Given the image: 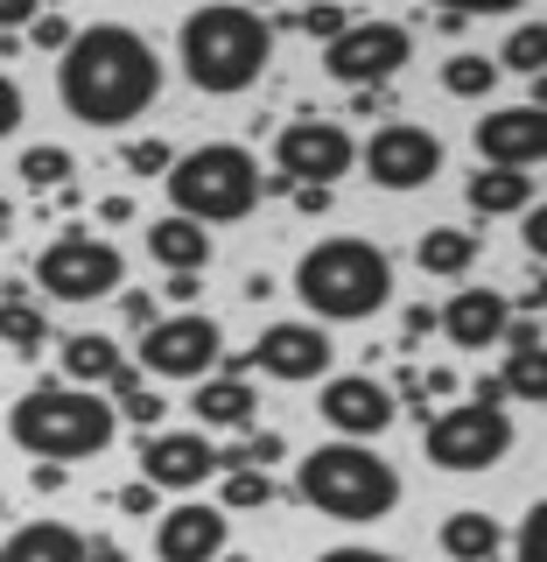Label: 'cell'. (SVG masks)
<instances>
[{"instance_id":"cell-1","label":"cell","mask_w":547,"mask_h":562,"mask_svg":"<svg viewBox=\"0 0 547 562\" xmlns=\"http://www.w3.org/2000/svg\"><path fill=\"white\" fill-rule=\"evenodd\" d=\"M57 99L78 127L119 134L127 120H140L162 99V57H155V43L127 22L78 29L57 57Z\"/></svg>"},{"instance_id":"cell-2","label":"cell","mask_w":547,"mask_h":562,"mask_svg":"<svg viewBox=\"0 0 547 562\" xmlns=\"http://www.w3.org/2000/svg\"><path fill=\"white\" fill-rule=\"evenodd\" d=\"M175 57H183V78L197 85L204 99H239V92H253V85L267 78V64H274V22L260 8L218 0V8L183 14Z\"/></svg>"},{"instance_id":"cell-3","label":"cell","mask_w":547,"mask_h":562,"mask_svg":"<svg viewBox=\"0 0 547 562\" xmlns=\"http://www.w3.org/2000/svg\"><path fill=\"white\" fill-rule=\"evenodd\" d=\"M295 295H303L309 324H365L394 303V260H386V246L358 233L316 239L295 260Z\"/></svg>"},{"instance_id":"cell-4","label":"cell","mask_w":547,"mask_h":562,"mask_svg":"<svg viewBox=\"0 0 547 562\" xmlns=\"http://www.w3.org/2000/svg\"><path fill=\"white\" fill-rule=\"evenodd\" d=\"M8 436H14V450L35 457V464H84V457L113 450L119 422L105 408V394H92V386L43 380L8 408Z\"/></svg>"},{"instance_id":"cell-5","label":"cell","mask_w":547,"mask_h":562,"mask_svg":"<svg viewBox=\"0 0 547 562\" xmlns=\"http://www.w3.org/2000/svg\"><path fill=\"white\" fill-rule=\"evenodd\" d=\"M295 492H303V506H316L323 520H344V527H373L400 506V471L386 464L379 450L365 443H316L303 457V471H295Z\"/></svg>"},{"instance_id":"cell-6","label":"cell","mask_w":547,"mask_h":562,"mask_svg":"<svg viewBox=\"0 0 547 562\" xmlns=\"http://www.w3.org/2000/svg\"><path fill=\"white\" fill-rule=\"evenodd\" d=\"M169 204H175V218H190V225H239L246 211L260 204V162H253V148H239V140H204V148H190V155H175L169 162Z\"/></svg>"},{"instance_id":"cell-7","label":"cell","mask_w":547,"mask_h":562,"mask_svg":"<svg viewBox=\"0 0 547 562\" xmlns=\"http://www.w3.org/2000/svg\"><path fill=\"white\" fill-rule=\"evenodd\" d=\"M119 281H127V254L113 239L64 233L57 246L35 254V289L49 303H105V295H119Z\"/></svg>"},{"instance_id":"cell-8","label":"cell","mask_w":547,"mask_h":562,"mask_svg":"<svg viewBox=\"0 0 547 562\" xmlns=\"http://www.w3.org/2000/svg\"><path fill=\"white\" fill-rule=\"evenodd\" d=\"M421 450H429L435 471H456V479L491 471V464H505V450H513V415H505V408H478V401H456V408L429 415Z\"/></svg>"},{"instance_id":"cell-9","label":"cell","mask_w":547,"mask_h":562,"mask_svg":"<svg viewBox=\"0 0 547 562\" xmlns=\"http://www.w3.org/2000/svg\"><path fill=\"white\" fill-rule=\"evenodd\" d=\"M330 359H338V338H330L323 324H309V316H281L253 338V351H239V359H218L225 373H267V380H330Z\"/></svg>"},{"instance_id":"cell-10","label":"cell","mask_w":547,"mask_h":562,"mask_svg":"<svg viewBox=\"0 0 547 562\" xmlns=\"http://www.w3.org/2000/svg\"><path fill=\"white\" fill-rule=\"evenodd\" d=\"M358 169V140H351V127H338V120H288V127L274 134V176L281 183H309V190H330L344 183V176Z\"/></svg>"},{"instance_id":"cell-11","label":"cell","mask_w":547,"mask_h":562,"mask_svg":"<svg viewBox=\"0 0 547 562\" xmlns=\"http://www.w3.org/2000/svg\"><path fill=\"white\" fill-rule=\"evenodd\" d=\"M414 57V29L408 22H351L338 43H323V70L351 92H379L386 78H400Z\"/></svg>"},{"instance_id":"cell-12","label":"cell","mask_w":547,"mask_h":562,"mask_svg":"<svg viewBox=\"0 0 547 562\" xmlns=\"http://www.w3.org/2000/svg\"><path fill=\"white\" fill-rule=\"evenodd\" d=\"M225 359V330L218 316L204 310H183V316H162L155 330H140V366L155 380H210Z\"/></svg>"},{"instance_id":"cell-13","label":"cell","mask_w":547,"mask_h":562,"mask_svg":"<svg viewBox=\"0 0 547 562\" xmlns=\"http://www.w3.org/2000/svg\"><path fill=\"white\" fill-rule=\"evenodd\" d=\"M435 169H443V140L429 127H414V120H386V127L365 140V176H373L379 190H429Z\"/></svg>"},{"instance_id":"cell-14","label":"cell","mask_w":547,"mask_h":562,"mask_svg":"<svg viewBox=\"0 0 547 562\" xmlns=\"http://www.w3.org/2000/svg\"><path fill=\"white\" fill-rule=\"evenodd\" d=\"M316 408H323V422L338 429V443H373V436H386L400 422L394 386L373 380V373H330L323 394H316Z\"/></svg>"},{"instance_id":"cell-15","label":"cell","mask_w":547,"mask_h":562,"mask_svg":"<svg viewBox=\"0 0 547 562\" xmlns=\"http://www.w3.org/2000/svg\"><path fill=\"white\" fill-rule=\"evenodd\" d=\"M218 479V443L204 429H162L140 443V485L155 492H197Z\"/></svg>"},{"instance_id":"cell-16","label":"cell","mask_w":547,"mask_h":562,"mask_svg":"<svg viewBox=\"0 0 547 562\" xmlns=\"http://www.w3.org/2000/svg\"><path fill=\"white\" fill-rule=\"evenodd\" d=\"M478 155H485V169H520V176H534L540 155H547V120H540V105H499V113H485V120H478Z\"/></svg>"},{"instance_id":"cell-17","label":"cell","mask_w":547,"mask_h":562,"mask_svg":"<svg viewBox=\"0 0 547 562\" xmlns=\"http://www.w3.org/2000/svg\"><path fill=\"white\" fill-rule=\"evenodd\" d=\"M225 535H232L225 506H169L162 527H155V555L162 562H218Z\"/></svg>"},{"instance_id":"cell-18","label":"cell","mask_w":547,"mask_h":562,"mask_svg":"<svg viewBox=\"0 0 547 562\" xmlns=\"http://www.w3.org/2000/svg\"><path fill=\"white\" fill-rule=\"evenodd\" d=\"M505 316H513V303H505L499 289H456L443 310H435V330L456 345V351H485V345H499V330H505Z\"/></svg>"},{"instance_id":"cell-19","label":"cell","mask_w":547,"mask_h":562,"mask_svg":"<svg viewBox=\"0 0 547 562\" xmlns=\"http://www.w3.org/2000/svg\"><path fill=\"white\" fill-rule=\"evenodd\" d=\"M190 408H197V422H210V429H253L260 394H253L246 373H210V380H197Z\"/></svg>"},{"instance_id":"cell-20","label":"cell","mask_w":547,"mask_h":562,"mask_svg":"<svg viewBox=\"0 0 547 562\" xmlns=\"http://www.w3.org/2000/svg\"><path fill=\"white\" fill-rule=\"evenodd\" d=\"M148 260H155V268H169V274H204L210 268V233L169 211V218L148 225Z\"/></svg>"},{"instance_id":"cell-21","label":"cell","mask_w":547,"mask_h":562,"mask_svg":"<svg viewBox=\"0 0 547 562\" xmlns=\"http://www.w3.org/2000/svg\"><path fill=\"white\" fill-rule=\"evenodd\" d=\"M0 562H84V535L70 520H29L8 535Z\"/></svg>"},{"instance_id":"cell-22","label":"cell","mask_w":547,"mask_h":562,"mask_svg":"<svg viewBox=\"0 0 547 562\" xmlns=\"http://www.w3.org/2000/svg\"><path fill=\"white\" fill-rule=\"evenodd\" d=\"M119 345L113 338H99V330H78V338H64V351H57V380L64 386H105L119 373Z\"/></svg>"},{"instance_id":"cell-23","label":"cell","mask_w":547,"mask_h":562,"mask_svg":"<svg viewBox=\"0 0 547 562\" xmlns=\"http://www.w3.org/2000/svg\"><path fill=\"white\" fill-rule=\"evenodd\" d=\"M505 549V527L499 514H485V506H464V514L443 520V555L449 562H499Z\"/></svg>"},{"instance_id":"cell-24","label":"cell","mask_w":547,"mask_h":562,"mask_svg":"<svg viewBox=\"0 0 547 562\" xmlns=\"http://www.w3.org/2000/svg\"><path fill=\"white\" fill-rule=\"evenodd\" d=\"M414 260H421V274L456 281V274L478 268V233H470V225H429L421 246H414Z\"/></svg>"},{"instance_id":"cell-25","label":"cell","mask_w":547,"mask_h":562,"mask_svg":"<svg viewBox=\"0 0 547 562\" xmlns=\"http://www.w3.org/2000/svg\"><path fill=\"white\" fill-rule=\"evenodd\" d=\"M464 204L478 211V218H513V211L534 204V176H520V169H478L464 183Z\"/></svg>"},{"instance_id":"cell-26","label":"cell","mask_w":547,"mask_h":562,"mask_svg":"<svg viewBox=\"0 0 547 562\" xmlns=\"http://www.w3.org/2000/svg\"><path fill=\"white\" fill-rule=\"evenodd\" d=\"M105 386H113V401H105V408H113V422H134V429H155V422H162V394L140 380V366H119Z\"/></svg>"},{"instance_id":"cell-27","label":"cell","mask_w":547,"mask_h":562,"mask_svg":"<svg viewBox=\"0 0 547 562\" xmlns=\"http://www.w3.org/2000/svg\"><path fill=\"white\" fill-rule=\"evenodd\" d=\"M0 345H14L22 359H35V351L49 345V316L35 303H0Z\"/></svg>"},{"instance_id":"cell-28","label":"cell","mask_w":547,"mask_h":562,"mask_svg":"<svg viewBox=\"0 0 547 562\" xmlns=\"http://www.w3.org/2000/svg\"><path fill=\"white\" fill-rule=\"evenodd\" d=\"M499 386H505V401H547V351H505V373H499Z\"/></svg>"},{"instance_id":"cell-29","label":"cell","mask_w":547,"mask_h":562,"mask_svg":"<svg viewBox=\"0 0 547 562\" xmlns=\"http://www.w3.org/2000/svg\"><path fill=\"white\" fill-rule=\"evenodd\" d=\"M281 457H288V443H281L274 429H246V443L218 450V471H274Z\"/></svg>"},{"instance_id":"cell-30","label":"cell","mask_w":547,"mask_h":562,"mask_svg":"<svg viewBox=\"0 0 547 562\" xmlns=\"http://www.w3.org/2000/svg\"><path fill=\"white\" fill-rule=\"evenodd\" d=\"M491 64H499V70H526V78H540V64H547V29H540V14L505 35V49H499Z\"/></svg>"},{"instance_id":"cell-31","label":"cell","mask_w":547,"mask_h":562,"mask_svg":"<svg viewBox=\"0 0 547 562\" xmlns=\"http://www.w3.org/2000/svg\"><path fill=\"white\" fill-rule=\"evenodd\" d=\"M491 85H499V64L478 57V49H464V57L443 64V92H456V99H485Z\"/></svg>"},{"instance_id":"cell-32","label":"cell","mask_w":547,"mask_h":562,"mask_svg":"<svg viewBox=\"0 0 547 562\" xmlns=\"http://www.w3.org/2000/svg\"><path fill=\"white\" fill-rule=\"evenodd\" d=\"M70 169H78V155L57 148V140H43V148H29V155H22V183H29V190H64V183H70Z\"/></svg>"},{"instance_id":"cell-33","label":"cell","mask_w":547,"mask_h":562,"mask_svg":"<svg viewBox=\"0 0 547 562\" xmlns=\"http://www.w3.org/2000/svg\"><path fill=\"white\" fill-rule=\"evenodd\" d=\"M218 506H225V514H260V506H274V479H267V471H225Z\"/></svg>"},{"instance_id":"cell-34","label":"cell","mask_w":547,"mask_h":562,"mask_svg":"<svg viewBox=\"0 0 547 562\" xmlns=\"http://www.w3.org/2000/svg\"><path fill=\"white\" fill-rule=\"evenodd\" d=\"M513 562H547V499L526 506V520L513 535Z\"/></svg>"},{"instance_id":"cell-35","label":"cell","mask_w":547,"mask_h":562,"mask_svg":"<svg viewBox=\"0 0 547 562\" xmlns=\"http://www.w3.org/2000/svg\"><path fill=\"white\" fill-rule=\"evenodd\" d=\"M119 162H127L134 176H169V140H127V148H119Z\"/></svg>"},{"instance_id":"cell-36","label":"cell","mask_w":547,"mask_h":562,"mask_svg":"<svg viewBox=\"0 0 547 562\" xmlns=\"http://www.w3.org/2000/svg\"><path fill=\"white\" fill-rule=\"evenodd\" d=\"M351 22H358V14H344V8H309V14H295V29L316 35V43H338Z\"/></svg>"},{"instance_id":"cell-37","label":"cell","mask_w":547,"mask_h":562,"mask_svg":"<svg viewBox=\"0 0 547 562\" xmlns=\"http://www.w3.org/2000/svg\"><path fill=\"white\" fill-rule=\"evenodd\" d=\"M22 120H29V92L8 78V70H0V140H8V134H22Z\"/></svg>"},{"instance_id":"cell-38","label":"cell","mask_w":547,"mask_h":562,"mask_svg":"<svg viewBox=\"0 0 547 562\" xmlns=\"http://www.w3.org/2000/svg\"><path fill=\"white\" fill-rule=\"evenodd\" d=\"M70 35H78V29H70L64 14H35V22H29V43H35V49H57V57H64Z\"/></svg>"},{"instance_id":"cell-39","label":"cell","mask_w":547,"mask_h":562,"mask_svg":"<svg viewBox=\"0 0 547 562\" xmlns=\"http://www.w3.org/2000/svg\"><path fill=\"white\" fill-rule=\"evenodd\" d=\"M119 310H127V324H134V330H155V324H162V316H155V295H148V289H127V295H119Z\"/></svg>"},{"instance_id":"cell-40","label":"cell","mask_w":547,"mask_h":562,"mask_svg":"<svg viewBox=\"0 0 547 562\" xmlns=\"http://www.w3.org/2000/svg\"><path fill=\"white\" fill-rule=\"evenodd\" d=\"M155 506H162V492H155V485H140V479H134V485H119V514H134V520H140V514H155Z\"/></svg>"},{"instance_id":"cell-41","label":"cell","mask_w":547,"mask_h":562,"mask_svg":"<svg viewBox=\"0 0 547 562\" xmlns=\"http://www.w3.org/2000/svg\"><path fill=\"white\" fill-rule=\"evenodd\" d=\"M316 562H400V555H386V549H358V541H344V549H323Z\"/></svg>"},{"instance_id":"cell-42","label":"cell","mask_w":547,"mask_h":562,"mask_svg":"<svg viewBox=\"0 0 547 562\" xmlns=\"http://www.w3.org/2000/svg\"><path fill=\"white\" fill-rule=\"evenodd\" d=\"M29 22H35V0H0V35H14Z\"/></svg>"},{"instance_id":"cell-43","label":"cell","mask_w":547,"mask_h":562,"mask_svg":"<svg viewBox=\"0 0 547 562\" xmlns=\"http://www.w3.org/2000/svg\"><path fill=\"white\" fill-rule=\"evenodd\" d=\"M400 330H408V345H421V338L435 330V310H429V303H414L408 316H400Z\"/></svg>"},{"instance_id":"cell-44","label":"cell","mask_w":547,"mask_h":562,"mask_svg":"<svg viewBox=\"0 0 547 562\" xmlns=\"http://www.w3.org/2000/svg\"><path fill=\"white\" fill-rule=\"evenodd\" d=\"M288 198H295V211H303V218H316V211H330V190H309V183H295Z\"/></svg>"},{"instance_id":"cell-45","label":"cell","mask_w":547,"mask_h":562,"mask_svg":"<svg viewBox=\"0 0 547 562\" xmlns=\"http://www.w3.org/2000/svg\"><path fill=\"white\" fill-rule=\"evenodd\" d=\"M526 254H534V260L547 254V211L540 204H534V218H526Z\"/></svg>"},{"instance_id":"cell-46","label":"cell","mask_w":547,"mask_h":562,"mask_svg":"<svg viewBox=\"0 0 547 562\" xmlns=\"http://www.w3.org/2000/svg\"><path fill=\"white\" fill-rule=\"evenodd\" d=\"M84 562H127V549H119V541H105V535H92V541H84Z\"/></svg>"},{"instance_id":"cell-47","label":"cell","mask_w":547,"mask_h":562,"mask_svg":"<svg viewBox=\"0 0 547 562\" xmlns=\"http://www.w3.org/2000/svg\"><path fill=\"white\" fill-rule=\"evenodd\" d=\"M197 289H204L197 274H169V295H175V303H197Z\"/></svg>"},{"instance_id":"cell-48","label":"cell","mask_w":547,"mask_h":562,"mask_svg":"<svg viewBox=\"0 0 547 562\" xmlns=\"http://www.w3.org/2000/svg\"><path fill=\"white\" fill-rule=\"evenodd\" d=\"M99 218H113V225H127V218H134V198H105V204H99Z\"/></svg>"},{"instance_id":"cell-49","label":"cell","mask_w":547,"mask_h":562,"mask_svg":"<svg viewBox=\"0 0 547 562\" xmlns=\"http://www.w3.org/2000/svg\"><path fill=\"white\" fill-rule=\"evenodd\" d=\"M429 394H456V373H449V366H435V373H429ZM429 394H421V401H429Z\"/></svg>"},{"instance_id":"cell-50","label":"cell","mask_w":547,"mask_h":562,"mask_svg":"<svg viewBox=\"0 0 547 562\" xmlns=\"http://www.w3.org/2000/svg\"><path fill=\"white\" fill-rule=\"evenodd\" d=\"M218 562H253V555H218Z\"/></svg>"}]
</instances>
